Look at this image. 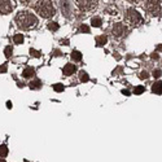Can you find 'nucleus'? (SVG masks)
Returning a JSON list of instances; mask_svg holds the SVG:
<instances>
[{"label": "nucleus", "mask_w": 162, "mask_h": 162, "mask_svg": "<svg viewBox=\"0 0 162 162\" xmlns=\"http://www.w3.org/2000/svg\"><path fill=\"white\" fill-rule=\"evenodd\" d=\"M61 55H62V53H61V52H60V51H58V49L53 51V56H61Z\"/></svg>", "instance_id": "nucleus-28"}, {"label": "nucleus", "mask_w": 162, "mask_h": 162, "mask_svg": "<svg viewBox=\"0 0 162 162\" xmlns=\"http://www.w3.org/2000/svg\"><path fill=\"white\" fill-rule=\"evenodd\" d=\"M157 51H160V52H162V44H160V46H157Z\"/></svg>", "instance_id": "nucleus-32"}, {"label": "nucleus", "mask_w": 162, "mask_h": 162, "mask_svg": "<svg viewBox=\"0 0 162 162\" xmlns=\"http://www.w3.org/2000/svg\"><path fill=\"white\" fill-rule=\"evenodd\" d=\"M144 91H145V87H144V86H136L134 88V94L135 95H140V94H143Z\"/></svg>", "instance_id": "nucleus-20"}, {"label": "nucleus", "mask_w": 162, "mask_h": 162, "mask_svg": "<svg viewBox=\"0 0 162 162\" xmlns=\"http://www.w3.org/2000/svg\"><path fill=\"white\" fill-rule=\"evenodd\" d=\"M75 70H77L75 65H73V64H66V65L64 66V69H62V73H64V75H71V74H73Z\"/></svg>", "instance_id": "nucleus-9"}, {"label": "nucleus", "mask_w": 162, "mask_h": 162, "mask_svg": "<svg viewBox=\"0 0 162 162\" xmlns=\"http://www.w3.org/2000/svg\"><path fill=\"white\" fill-rule=\"evenodd\" d=\"M34 75H35V70L31 66H27L25 70L22 71V77L23 78H31V77H34Z\"/></svg>", "instance_id": "nucleus-11"}, {"label": "nucleus", "mask_w": 162, "mask_h": 162, "mask_svg": "<svg viewBox=\"0 0 162 162\" xmlns=\"http://www.w3.org/2000/svg\"><path fill=\"white\" fill-rule=\"evenodd\" d=\"M7 108H8V109H12V103H11V101H7Z\"/></svg>", "instance_id": "nucleus-31"}, {"label": "nucleus", "mask_w": 162, "mask_h": 162, "mask_svg": "<svg viewBox=\"0 0 162 162\" xmlns=\"http://www.w3.org/2000/svg\"><path fill=\"white\" fill-rule=\"evenodd\" d=\"M106 42H108L106 35H99V37H96V44L97 46H104Z\"/></svg>", "instance_id": "nucleus-13"}, {"label": "nucleus", "mask_w": 162, "mask_h": 162, "mask_svg": "<svg viewBox=\"0 0 162 162\" xmlns=\"http://www.w3.org/2000/svg\"><path fill=\"white\" fill-rule=\"evenodd\" d=\"M126 20H127V22L131 23L132 26H137L143 22L142 14H140L136 9H134V8H130V9L126 12Z\"/></svg>", "instance_id": "nucleus-3"}, {"label": "nucleus", "mask_w": 162, "mask_h": 162, "mask_svg": "<svg viewBox=\"0 0 162 162\" xmlns=\"http://www.w3.org/2000/svg\"><path fill=\"white\" fill-rule=\"evenodd\" d=\"M16 22L21 29L27 30V29H31V27H34V26H37L38 18L35 14L31 13V12L23 11V12H20V13L16 16Z\"/></svg>", "instance_id": "nucleus-1"}, {"label": "nucleus", "mask_w": 162, "mask_h": 162, "mask_svg": "<svg viewBox=\"0 0 162 162\" xmlns=\"http://www.w3.org/2000/svg\"><path fill=\"white\" fill-rule=\"evenodd\" d=\"M7 64H3L0 65V73H7Z\"/></svg>", "instance_id": "nucleus-27"}, {"label": "nucleus", "mask_w": 162, "mask_h": 162, "mask_svg": "<svg viewBox=\"0 0 162 162\" xmlns=\"http://www.w3.org/2000/svg\"><path fill=\"white\" fill-rule=\"evenodd\" d=\"M79 30H80L82 32H89V27H88L87 25H82V26L79 27Z\"/></svg>", "instance_id": "nucleus-25"}, {"label": "nucleus", "mask_w": 162, "mask_h": 162, "mask_svg": "<svg viewBox=\"0 0 162 162\" xmlns=\"http://www.w3.org/2000/svg\"><path fill=\"white\" fill-rule=\"evenodd\" d=\"M145 11L149 12L153 16H158L161 12V5L160 1H154V0H149V1H145Z\"/></svg>", "instance_id": "nucleus-4"}, {"label": "nucleus", "mask_w": 162, "mask_h": 162, "mask_svg": "<svg viewBox=\"0 0 162 162\" xmlns=\"http://www.w3.org/2000/svg\"><path fill=\"white\" fill-rule=\"evenodd\" d=\"M148 77H149V74L147 73V71H142V73H140V75H139L140 79H147Z\"/></svg>", "instance_id": "nucleus-26"}, {"label": "nucleus", "mask_w": 162, "mask_h": 162, "mask_svg": "<svg viewBox=\"0 0 162 162\" xmlns=\"http://www.w3.org/2000/svg\"><path fill=\"white\" fill-rule=\"evenodd\" d=\"M47 27H48V30H51V31H57L60 26H58L57 22H48Z\"/></svg>", "instance_id": "nucleus-18"}, {"label": "nucleus", "mask_w": 162, "mask_h": 162, "mask_svg": "<svg viewBox=\"0 0 162 162\" xmlns=\"http://www.w3.org/2000/svg\"><path fill=\"white\" fill-rule=\"evenodd\" d=\"M53 89H55L56 92H62L64 91V86H62L61 83H57V85L53 86Z\"/></svg>", "instance_id": "nucleus-22"}, {"label": "nucleus", "mask_w": 162, "mask_h": 162, "mask_svg": "<svg viewBox=\"0 0 162 162\" xmlns=\"http://www.w3.org/2000/svg\"><path fill=\"white\" fill-rule=\"evenodd\" d=\"M112 31H113V35H114L116 38H121L122 35H123L125 32H126V26L123 25V23H121V22L114 23V26H113Z\"/></svg>", "instance_id": "nucleus-6"}, {"label": "nucleus", "mask_w": 162, "mask_h": 162, "mask_svg": "<svg viewBox=\"0 0 162 162\" xmlns=\"http://www.w3.org/2000/svg\"><path fill=\"white\" fill-rule=\"evenodd\" d=\"M13 42L16 44H22L23 43V35L22 34H16L13 37Z\"/></svg>", "instance_id": "nucleus-19"}, {"label": "nucleus", "mask_w": 162, "mask_h": 162, "mask_svg": "<svg viewBox=\"0 0 162 162\" xmlns=\"http://www.w3.org/2000/svg\"><path fill=\"white\" fill-rule=\"evenodd\" d=\"M122 94L126 95V96H128V95H130V92H128L127 89H122Z\"/></svg>", "instance_id": "nucleus-30"}, {"label": "nucleus", "mask_w": 162, "mask_h": 162, "mask_svg": "<svg viewBox=\"0 0 162 162\" xmlns=\"http://www.w3.org/2000/svg\"><path fill=\"white\" fill-rule=\"evenodd\" d=\"M79 79H80V82H88L89 80V77H88V74L86 73V71H79Z\"/></svg>", "instance_id": "nucleus-17"}, {"label": "nucleus", "mask_w": 162, "mask_h": 162, "mask_svg": "<svg viewBox=\"0 0 162 162\" xmlns=\"http://www.w3.org/2000/svg\"><path fill=\"white\" fill-rule=\"evenodd\" d=\"M23 162H29V161H27V160H25V161H23Z\"/></svg>", "instance_id": "nucleus-34"}, {"label": "nucleus", "mask_w": 162, "mask_h": 162, "mask_svg": "<svg viewBox=\"0 0 162 162\" xmlns=\"http://www.w3.org/2000/svg\"><path fill=\"white\" fill-rule=\"evenodd\" d=\"M152 58H153V60H158V55H157V52L152 53Z\"/></svg>", "instance_id": "nucleus-29"}, {"label": "nucleus", "mask_w": 162, "mask_h": 162, "mask_svg": "<svg viewBox=\"0 0 162 162\" xmlns=\"http://www.w3.org/2000/svg\"><path fill=\"white\" fill-rule=\"evenodd\" d=\"M91 23H92V26H95V27H100L103 21H101L100 17H94V18L91 20Z\"/></svg>", "instance_id": "nucleus-16"}, {"label": "nucleus", "mask_w": 162, "mask_h": 162, "mask_svg": "<svg viewBox=\"0 0 162 162\" xmlns=\"http://www.w3.org/2000/svg\"><path fill=\"white\" fill-rule=\"evenodd\" d=\"M8 156V147L5 144H1L0 145V158H4Z\"/></svg>", "instance_id": "nucleus-14"}, {"label": "nucleus", "mask_w": 162, "mask_h": 162, "mask_svg": "<svg viewBox=\"0 0 162 162\" xmlns=\"http://www.w3.org/2000/svg\"><path fill=\"white\" fill-rule=\"evenodd\" d=\"M162 74V71L160 70V69H156V70H153V77L154 78H160Z\"/></svg>", "instance_id": "nucleus-24"}, {"label": "nucleus", "mask_w": 162, "mask_h": 162, "mask_svg": "<svg viewBox=\"0 0 162 162\" xmlns=\"http://www.w3.org/2000/svg\"><path fill=\"white\" fill-rule=\"evenodd\" d=\"M77 4L82 11L88 12L95 9L96 5H97V1L96 0H77Z\"/></svg>", "instance_id": "nucleus-5"}, {"label": "nucleus", "mask_w": 162, "mask_h": 162, "mask_svg": "<svg viewBox=\"0 0 162 162\" xmlns=\"http://www.w3.org/2000/svg\"><path fill=\"white\" fill-rule=\"evenodd\" d=\"M60 7H61L62 13L65 14V17H69L71 13V4L70 1H60Z\"/></svg>", "instance_id": "nucleus-8"}, {"label": "nucleus", "mask_w": 162, "mask_h": 162, "mask_svg": "<svg viewBox=\"0 0 162 162\" xmlns=\"http://www.w3.org/2000/svg\"><path fill=\"white\" fill-rule=\"evenodd\" d=\"M70 56L74 61H80V60H82V53H80L79 51H73Z\"/></svg>", "instance_id": "nucleus-15"}, {"label": "nucleus", "mask_w": 162, "mask_h": 162, "mask_svg": "<svg viewBox=\"0 0 162 162\" xmlns=\"http://www.w3.org/2000/svg\"><path fill=\"white\" fill-rule=\"evenodd\" d=\"M152 91H153V94L162 95V82H161V80H158V82H156L154 85L152 86Z\"/></svg>", "instance_id": "nucleus-10"}, {"label": "nucleus", "mask_w": 162, "mask_h": 162, "mask_svg": "<svg viewBox=\"0 0 162 162\" xmlns=\"http://www.w3.org/2000/svg\"><path fill=\"white\" fill-rule=\"evenodd\" d=\"M12 53H13V48H12L11 46L5 47V49H4V55H5V57L9 58L11 56H12Z\"/></svg>", "instance_id": "nucleus-21"}, {"label": "nucleus", "mask_w": 162, "mask_h": 162, "mask_svg": "<svg viewBox=\"0 0 162 162\" xmlns=\"http://www.w3.org/2000/svg\"><path fill=\"white\" fill-rule=\"evenodd\" d=\"M35 9L43 18H49L55 14V8L51 1H38L35 5Z\"/></svg>", "instance_id": "nucleus-2"}, {"label": "nucleus", "mask_w": 162, "mask_h": 162, "mask_svg": "<svg viewBox=\"0 0 162 162\" xmlns=\"http://www.w3.org/2000/svg\"><path fill=\"white\" fill-rule=\"evenodd\" d=\"M0 162H7V161H5V160H3V158H1V160H0Z\"/></svg>", "instance_id": "nucleus-33"}, {"label": "nucleus", "mask_w": 162, "mask_h": 162, "mask_svg": "<svg viewBox=\"0 0 162 162\" xmlns=\"http://www.w3.org/2000/svg\"><path fill=\"white\" fill-rule=\"evenodd\" d=\"M29 87H30V89H39V88H42V80L40 79L32 80V82L29 83Z\"/></svg>", "instance_id": "nucleus-12"}, {"label": "nucleus", "mask_w": 162, "mask_h": 162, "mask_svg": "<svg viewBox=\"0 0 162 162\" xmlns=\"http://www.w3.org/2000/svg\"><path fill=\"white\" fill-rule=\"evenodd\" d=\"M12 4L11 1H0V14H8L12 12Z\"/></svg>", "instance_id": "nucleus-7"}, {"label": "nucleus", "mask_w": 162, "mask_h": 162, "mask_svg": "<svg viewBox=\"0 0 162 162\" xmlns=\"http://www.w3.org/2000/svg\"><path fill=\"white\" fill-rule=\"evenodd\" d=\"M30 55L34 56V57H40V52L37 51V49H34V48H31V49H30Z\"/></svg>", "instance_id": "nucleus-23"}]
</instances>
